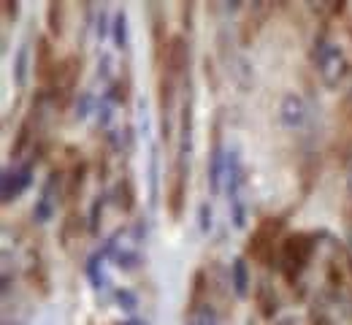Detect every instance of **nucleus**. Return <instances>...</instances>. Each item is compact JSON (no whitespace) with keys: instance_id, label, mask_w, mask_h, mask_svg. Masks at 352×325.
Instances as JSON below:
<instances>
[{"instance_id":"obj_1","label":"nucleus","mask_w":352,"mask_h":325,"mask_svg":"<svg viewBox=\"0 0 352 325\" xmlns=\"http://www.w3.org/2000/svg\"><path fill=\"white\" fill-rule=\"evenodd\" d=\"M311 252H314V241H311V236H307V233H296V236H290V238L282 244V263H279L282 271H285V277L290 279V282L298 277V271L309 263Z\"/></svg>"},{"instance_id":"obj_2","label":"nucleus","mask_w":352,"mask_h":325,"mask_svg":"<svg viewBox=\"0 0 352 325\" xmlns=\"http://www.w3.org/2000/svg\"><path fill=\"white\" fill-rule=\"evenodd\" d=\"M314 60H317V68H320L325 85H331V87L339 85V79L344 76V68H347L342 49L333 47V44L320 41V44H317V52H314Z\"/></svg>"},{"instance_id":"obj_3","label":"nucleus","mask_w":352,"mask_h":325,"mask_svg":"<svg viewBox=\"0 0 352 325\" xmlns=\"http://www.w3.org/2000/svg\"><path fill=\"white\" fill-rule=\"evenodd\" d=\"M33 182V166H22L16 171H3V201H16Z\"/></svg>"},{"instance_id":"obj_4","label":"nucleus","mask_w":352,"mask_h":325,"mask_svg":"<svg viewBox=\"0 0 352 325\" xmlns=\"http://www.w3.org/2000/svg\"><path fill=\"white\" fill-rule=\"evenodd\" d=\"M279 228V223H274V220H265L258 225V231L252 233V238H250V252L258 258V260H268V255H271V249H274V233Z\"/></svg>"},{"instance_id":"obj_5","label":"nucleus","mask_w":352,"mask_h":325,"mask_svg":"<svg viewBox=\"0 0 352 325\" xmlns=\"http://www.w3.org/2000/svg\"><path fill=\"white\" fill-rule=\"evenodd\" d=\"M279 120L285 128H301L307 120V106L298 95H285L282 109H279Z\"/></svg>"},{"instance_id":"obj_6","label":"nucleus","mask_w":352,"mask_h":325,"mask_svg":"<svg viewBox=\"0 0 352 325\" xmlns=\"http://www.w3.org/2000/svg\"><path fill=\"white\" fill-rule=\"evenodd\" d=\"M36 68H38V79H41V85H46L49 76L57 74V63L52 60V47H49L46 38H38V63H36Z\"/></svg>"},{"instance_id":"obj_7","label":"nucleus","mask_w":352,"mask_h":325,"mask_svg":"<svg viewBox=\"0 0 352 325\" xmlns=\"http://www.w3.org/2000/svg\"><path fill=\"white\" fill-rule=\"evenodd\" d=\"M230 282H233V290H236V295H247L250 293V271H247V260L244 258H239V260H233V269H230Z\"/></svg>"},{"instance_id":"obj_8","label":"nucleus","mask_w":352,"mask_h":325,"mask_svg":"<svg viewBox=\"0 0 352 325\" xmlns=\"http://www.w3.org/2000/svg\"><path fill=\"white\" fill-rule=\"evenodd\" d=\"M222 166H225V155L220 149V139H214V146H212V157H209V185L217 192L220 190V174Z\"/></svg>"},{"instance_id":"obj_9","label":"nucleus","mask_w":352,"mask_h":325,"mask_svg":"<svg viewBox=\"0 0 352 325\" xmlns=\"http://www.w3.org/2000/svg\"><path fill=\"white\" fill-rule=\"evenodd\" d=\"M14 82L19 87L28 85V47H22L16 52V60H14Z\"/></svg>"},{"instance_id":"obj_10","label":"nucleus","mask_w":352,"mask_h":325,"mask_svg":"<svg viewBox=\"0 0 352 325\" xmlns=\"http://www.w3.org/2000/svg\"><path fill=\"white\" fill-rule=\"evenodd\" d=\"M114 44H117V49L128 47V16H125V11H120L114 16Z\"/></svg>"},{"instance_id":"obj_11","label":"nucleus","mask_w":352,"mask_h":325,"mask_svg":"<svg viewBox=\"0 0 352 325\" xmlns=\"http://www.w3.org/2000/svg\"><path fill=\"white\" fill-rule=\"evenodd\" d=\"M60 11H63V5H60V3H52V5L46 8V16H49V30H52L54 36H60V33H63V19H60Z\"/></svg>"},{"instance_id":"obj_12","label":"nucleus","mask_w":352,"mask_h":325,"mask_svg":"<svg viewBox=\"0 0 352 325\" xmlns=\"http://www.w3.org/2000/svg\"><path fill=\"white\" fill-rule=\"evenodd\" d=\"M114 260H117V266L125 269V271H131V269L138 266V255H135V252H117Z\"/></svg>"},{"instance_id":"obj_13","label":"nucleus","mask_w":352,"mask_h":325,"mask_svg":"<svg viewBox=\"0 0 352 325\" xmlns=\"http://www.w3.org/2000/svg\"><path fill=\"white\" fill-rule=\"evenodd\" d=\"M117 301H120V306L128 309V312H133V309L138 306V298L133 295L131 290H117Z\"/></svg>"},{"instance_id":"obj_14","label":"nucleus","mask_w":352,"mask_h":325,"mask_svg":"<svg viewBox=\"0 0 352 325\" xmlns=\"http://www.w3.org/2000/svg\"><path fill=\"white\" fill-rule=\"evenodd\" d=\"M100 212H103V198L98 195L95 203H92V212H89V231L92 233H98V217H100Z\"/></svg>"},{"instance_id":"obj_15","label":"nucleus","mask_w":352,"mask_h":325,"mask_svg":"<svg viewBox=\"0 0 352 325\" xmlns=\"http://www.w3.org/2000/svg\"><path fill=\"white\" fill-rule=\"evenodd\" d=\"M109 120H111V106H109V103H100V106H98V122L106 128Z\"/></svg>"},{"instance_id":"obj_16","label":"nucleus","mask_w":352,"mask_h":325,"mask_svg":"<svg viewBox=\"0 0 352 325\" xmlns=\"http://www.w3.org/2000/svg\"><path fill=\"white\" fill-rule=\"evenodd\" d=\"M89 103H92V98H89V95H82V100L76 103V117H79V120L89 114Z\"/></svg>"},{"instance_id":"obj_17","label":"nucleus","mask_w":352,"mask_h":325,"mask_svg":"<svg viewBox=\"0 0 352 325\" xmlns=\"http://www.w3.org/2000/svg\"><path fill=\"white\" fill-rule=\"evenodd\" d=\"M201 228H204V231L212 228V209H209L206 203H201Z\"/></svg>"},{"instance_id":"obj_18","label":"nucleus","mask_w":352,"mask_h":325,"mask_svg":"<svg viewBox=\"0 0 352 325\" xmlns=\"http://www.w3.org/2000/svg\"><path fill=\"white\" fill-rule=\"evenodd\" d=\"M122 325H135V320H131V323H122Z\"/></svg>"},{"instance_id":"obj_19","label":"nucleus","mask_w":352,"mask_h":325,"mask_svg":"<svg viewBox=\"0 0 352 325\" xmlns=\"http://www.w3.org/2000/svg\"><path fill=\"white\" fill-rule=\"evenodd\" d=\"M135 325H146V323H141V320H135Z\"/></svg>"}]
</instances>
